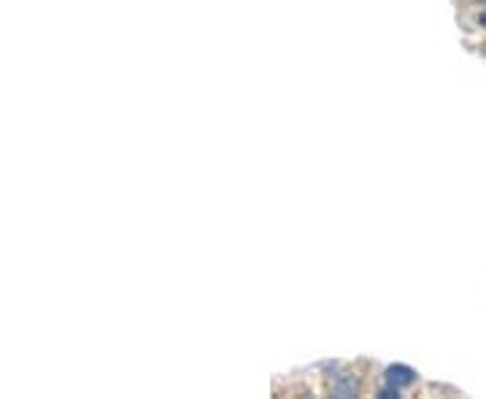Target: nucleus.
Listing matches in <instances>:
<instances>
[{
	"instance_id": "f257e3e1",
	"label": "nucleus",
	"mask_w": 486,
	"mask_h": 399,
	"mask_svg": "<svg viewBox=\"0 0 486 399\" xmlns=\"http://www.w3.org/2000/svg\"><path fill=\"white\" fill-rule=\"evenodd\" d=\"M416 380V372L411 367H405V365H392L387 369V383L389 386H394V389H403V386H411Z\"/></svg>"
},
{
	"instance_id": "7ed1b4c3",
	"label": "nucleus",
	"mask_w": 486,
	"mask_h": 399,
	"mask_svg": "<svg viewBox=\"0 0 486 399\" xmlns=\"http://www.w3.org/2000/svg\"><path fill=\"white\" fill-rule=\"evenodd\" d=\"M481 28H486V11L481 14Z\"/></svg>"
},
{
	"instance_id": "f03ea898",
	"label": "nucleus",
	"mask_w": 486,
	"mask_h": 399,
	"mask_svg": "<svg viewBox=\"0 0 486 399\" xmlns=\"http://www.w3.org/2000/svg\"><path fill=\"white\" fill-rule=\"evenodd\" d=\"M341 397H352V394H356V383L352 380V378H343L341 383H338V389H335Z\"/></svg>"
}]
</instances>
